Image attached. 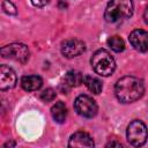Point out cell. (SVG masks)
<instances>
[{
    "label": "cell",
    "mask_w": 148,
    "mask_h": 148,
    "mask_svg": "<svg viewBox=\"0 0 148 148\" xmlns=\"http://www.w3.org/2000/svg\"><path fill=\"white\" fill-rule=\"evenodd\" d=\"M50 2V0H31V3L35 7H44Z\"/></svg>",
    "instance_id": "18"
},
{
    "label": "cell",
    "mask_w": 148,
    "mask_h": 148,
    "mask_svg": "<svg viewBox=\"0 0 148 148\" xmlns=\"http://www.w3.org/2000/svg\"><path fill=\"white\" fill-rule=\"evenodd\" d=\"M1 56L2 58H7V59H12L18 62H27L29 57H30V52L27 45L21 44V43H12L8 44L3 47H1Z\"/></svg>",
    "instance_id": "5"
},
{
    "label": "cell",
    "mask_w": 148,
    "mask_h": 148,
    "mask_svg": "<svg viewBox=\"0 0 148 148\" xmlns=\"http://www.w3.org/2000/svg\"><path fill=\"white\" fill-rule=\"evenodd\" d=\"M74 109L80 116L84 118H92L97 114L98 111L96 102L88 95L77 96L74 101Z\"/></svg>",
    "instance_id": "6"
},
{
    "label": "cell",
    "mask_w": 148,
    "mask_h": 148,
    "mask_svg": "<svg viewBox=\"0 0 148 148\" xmlns=\"http://www.w3.org/2000/svg\"><path fill=\"white\" fill-rule=\"evenodd\" d=\"M83 83L84 86L92 92V94H101L103 89V83L99 79L92 76V75H84L83 76Z\"/></svg>",
    "instance_id": "14"
},
{
    "label": "cell",
    "mask_w": 148,
    "mask_h": 148,
    "mask_svg": "<svg viewBox=\"0 0 148 148\" xmlns=\"http://www.w3.org/2000/svg\"><path fill=\"white\" fill-rule=\"evenodd\" d=\"M128 40L136 51H148V31L142 29H135L130 34Z\"/></svg>",
    "instance_id": "8"
},
{
    "label": "cell",
    "mask_w": 148,
    "mask_h": 148,
    "mask_svg": "<svg viewBox=\"0 0 148 148\" xmlns=\"http://www.w3.org/2000/svg\"><path fill=\"white\" fill-rule=\"evenodd\" d=\"M43 86V80L38 75H24L21 79V87L25 91H36Z\"/></svg>",
    "instance_id": "11"
},
{
    "label": "cell",
    "mask_w": 148,
    "mask_h": 148,
    "mask_svg": "<svg viewBox=\"0 0 148 148\" xmlns=\"http://www.w3.org/2000/svg\"><path fill=\"white\" fill-rule=\"evenodd\" d=\"M51 114L56 123H59V124L65 123L66 117H67V108L65 103L57 102L56 104H53V106L51 108Z\"/></svg>",
    "instance_id": "12"
},
{
    "label": "cell",
    "mask_w": 148,
    "mask_h": 148,
    "mask_svg": "<svg viewBox=\"0 0 148 148\" xmlns=\"http://www.w3.org/2000/svg\"><path fill=\"white\" fill-rule=\"evenodd\" d=\"M143 18H145V22L148 24V6H147V8H146V10H145V14H143Z\"/></svg>",
    "instance_id": "20"
},
{
    "label": "cell",
    "mask_w": 148,
    "mask_h": 148,
    "mask_svg": "<svg viewBox=\"0 0 148 148\" xmlns=\"http://www.w3.org/2000/svg\"><path fill=\"white\" fill-rule=\"evenodd\" d=\"M16 74L15 72L7 65L0 66V89L2 91L12 89L16 86Z\"/></svg>",
    "instance_id": "9"
},
{
    "label": "cell",
    "mask_w": 148,
    "mask_h": 148,
    "mask_svg": "<svg viewBox=\"0 0 148 148\" xmlns=\"http://www.w3.org/2000/svg\"><path fill=\"white\" fill-rule=\"evenodd\" d=\"M91 67L94 72L101 76H109L114 72L116 61L109 51L104 49L97 50L91 57Z\"/></svg>",
    "instance_id": "3"
},
{
    "label": "cell",
    "mask_w": 148,
    "mask_h": 148,
    "mask_svg": "<svg viewBox=\"0 0 148 148\" xmlns=\"http://www.w3.org/2000/svg\"><path fill=\"white\" fill-rule=\"evenodd\" d=\"M86 51V44L83 40L77 38H69L62 42L61 44V53L66 58H74L82 54Z\"/></svg>",
    "instance_id": "7"
},
{
    "label": "cell",
    "mask_w": 148,
    "mask_h": 148,
    "mask_svg": "<svg viewBox=\"0 0 148 148\" xmlns=\"http://www.w3.org/2000/svg\"><path fill=\"white\" fill-rule=\"evenodd\" d=\"M108 45L114 52H121L125 49V43H124L123 38H120L119 36H112V37H110L108 39Z\"/></svg>",
    "instance_id": "15"
},
{
    "label": "cell",
    "mask_w": 148,
    "mask_h": 148,
    "mask_svg": "<svg viewBox=\"0 0 148 148\" xmlns=\"http://www.w3.org/2000/svg\"><path fill=\"white\" fill-rule=\"evenodd\" d=\"M83 83V75L77 71H68L64 77V84L68 88L79 87Z\"/></svg>",
    "instance_id": "13"
},
{
    "label": "cell",
    "mask_w": 148,
    "mask_h": 148,
    "mask_svg": "<svg viewBox=\"0 0 148 148\" xmlns=\"http://www.w3.org/2000/svg\"><path fill=\"white\" fill-rule=\"evenodd\" d=\"M2 9L8 15H16L17 13L15 5L10 0H2Z\"/></svg>",
    "instance_id": "16"
},
{
    "label": "cell",
    "mask_w": 148,
    "mask_h": 148,
    "mask_svg": "<svg viewBox=\"0 0 148 148\" xmlns=\"http://www.w3.org/2000/svg\"><path fill=\"white\" fill-rule=\"evenodd\" d=\"M16 143L14 142V141H10V142H7V143H5L3 145V148H6V147H14Z\"/></svg>",
    "instance_id": "21"
},
{
    "label": "cell",
    "mask_w": 148,
    "mask_h": 148,
    "mask_svg": "<svg viewBox=\"0 0 148 148\" xmlns=\"http://www.w3.org/2000/svg\"><path fill=\"white\" fill-rule=\"evenodd\" d=\"M127 141L134 147H141L146 143L148 138V130L141 120H133L127 126Z\"/></svg>",
    "instance_id": "4"
},
{
    "label": "cell",
    "mask_w": 148,
    "mask_h": 148,
    "mask_svg": "<svg viewBox=\"0 0 148 148\" xmlns=\"http://www.w3.org/2000/svg\"><path fill=\"white\" fill-rule=\"evenodd\" d=\"M68 146L74 147V148H81V147L91 148L95 146V143H94L92 138L88 133H86L83 131H79V132H75L74 134L71 135L69 141H68Z\"/></svg>",
    "instance_id": "10"
},
{
    "label": "cell",
    "mask_w": 148,
    "mask_h": 148,
    "mask_svg": "<svg viewBox=\"0 0 148 148\" xmlns=\"http://www.w3.org/2000/svg\"><path fill=\"white\" fill-rule=\"evenodd\" d=\"M112 147V146H116V147H121V143L120 142H116V141H111V142H109L108 145H106V147Z\"/></svg>",
    "instance_id": "19"
},
{
    "label": "cell",
    "mask_w": 148,
    "mask_h": 148,
    "mask_svg": "<svg viewBox=\"0 0 148 148\" xmlns=\"http://www.w3.org/2000/svg\"><path fill=\"white\" fill-rule=\"evenodd\" d=\"M56 98V91L52 88H47L40 92V99L44 102H51Z\"/></svg>",
    "instance_id": "17"
},
{
    "label": "cell",
    "mask_w": 148,
    "mask_h": 148,
    "mask_svg": "<svg viewBox=\"0 0 148 148\" xmlns=\"http://www.w3.org/2000/svg\"><path fill=\"white\" fill-rule=\"evenodd\" d=\"M133 9L132 0H110L104 10V18L109 23H117L130 18Z\"/></svg>",
    "instance_id": "2"
},
{
    "label": "cell",
    "mask_w": 148,
    "mask_h": 148,
    "mask_svg": "<svg viewBox=\"0 0 148 148\" xmlns=\"http://www.w3.org/2000/svg\"><path fill=\"white\" fill-rule=\"evenodd\" d=\"M145 92L143 81L139 77L127 75L119 79L114 86V94L119 102L132 103L142 97Z\"/></svg>",
    "instance_id": "1"
}]
</instances>
